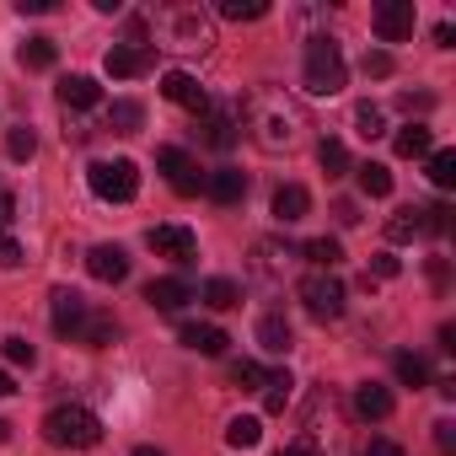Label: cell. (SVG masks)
<instances>
[{"label": "cell", "instance_id": "4fadbf2b", "mask_svg": "<svg viewBox=\"0 0 456 456\" xmlns=\"http://www.w3.org/2000/svg\"><path fill=\"white\" fill-rule=\"evenodd\" d=\"M49 306H54V333H60V338H76V333H81V322H86V312H92L76 290H54V296H49Z\"/></svg>", "mask_w": 456, "mask_h": 456}, {"label": "cell", "instance_id": "74e56055", "mask_svg": "<svg viewBox=\"0 0 456 456\" xmlns=\"http://www.w3.org/2000/svg\"><path fill=\"white\" fill-rule=\"evenodd\" d=\"M354 124H360V134H365V140H381V134H387V118H381V108H376V102H360V108H354Z\"/></svg>", "mask_w": 456, "mask_h": 456}, {"label": "cell", "instance_id": "8992f818", "mask_svg": "<svg viewBox=\"0 0 456 456\" xmlns=\"http://www.w3.org/2000/svg\"><path fill=\"white\" fill-rule=\"evenodd\" d=\"M296 296H301V306H306L317 322L344 317V285H338V274H328V269H312V274L296 285Z\"/></svg>", "mask_w": 456, "mask_h": 456}, {"label": "cell", "instance_id": "d6a6232c", "mask_svg": "<svg viewBox=\"0 0 456 456\" xmlns=\"http://www.w3.org/2000/svg\"><path fill=\"white\" fill-rule=\"evenodd\" d=\"M215 17H225V22H258V17H269V6H264V0H220Z\"/></svg>", "mask_w": 456, "mask_h": 456}, {"label": "cell", "instance_id": "603a6c76", "mask_svg": "<svg viewBox=\"0 0 456 456\" xmlns=\"http://www.w3.org/2000/svg\"><path fill=\"white\" fill-rule=\"evenodd\" d=\"M354 413H360V419H387V413H392V392H387L381 381L354 387Z\"/></svg>", "mask_w": 456, "mask_h": 456}, {"label": "cell", "instance_id": "5b68a950", "mask_svg": "<svg viewBox=\"0 0 456 456\" xmlns=\"http://www.w3.org/2000/svg\"><path fill=\"white\" fill-rule=\"evenodd\" d=\"M86 183H92L97 199L129 204V199L140 193V167H134L129 156H118V161H92V167H86Z\"/></svg>", "mask_w": 456, "mask_h": 456}, {"label": "cell", "instance_id": "2e32d148", "mask_svg": "<svg viewBox=\"0 0 456 456\" xmlns=\"http://www.w3.org/2000/svg\"><path fill=\"white\" fill-rule=\"evenodd\" d=\"M151 65H156V54H151V49H134V44H113V49H108V76H118V81L145 76Z\"/></svg>", "mask_w": 456, "mask_h": 456}, {"label": "cell", "instance_id": "52a82bcc", "mask_svg": "<svg viewBox=\"0 0 456 456\" xmlns=\"http://www.w3.org/2000/svg\"><path fill=\"white\" fill-rule=\"evenodd\" d=\"M199 140L209 151H232L242 140V102H209V113L199 118Z\"/></svg>", "mask_w": 456, "mask_h": 456}, {"label": "cell", "instance_id": "60d3db41", "mask_svg": "<svg viewBox=\"0 0 456 456\" xmlns=\"http://www.w3.org/2000/svg\"><path fill=\"white\" fill-rule=\"evenodd\" d=\"M0 349H6V360H12V365H33V360H38V349H33L22 333H17V338H0Z\"/></svg>", "mask_w": 456, "mask_h": 456}, {"label": "cell", "instance_id": "836d02e7", "mask_svg": "<svg viewBox=\"0 0 456 456\" xmlns=\"http://www.w3.org/2000/svg\"><path fill=\"white\" fill-rule=\"evenodd\" d=\"M354 172H360V188H365L370 199H387V193H392V172H387L381 161H365V167H354Z\"/></svg>", "mask_w": 456, "mask_h": 456}, {"label": "cell", "instance_id": "3957f363", "mask_svg": "<svg viewBox=\"0 0 456 456\" xmlns=\"http://www.w3.org/2000/svg\"><path fill=\"white\" fill-rule=\"evenodd\" d=\"M344 81H349V70H344L338 44H333V38H312V44H306V65H301V86H306L312 97H338Z\"/></svg>", "mask_w": 456, "mask_h": 456}, {"label": "cell", "instance_id": "277c9868", "mask_svg": "<svg viewBox=\"0 0 456 456\" xmlns=\"http://www.w3.org/2000/svg\"><path fill=\"white\" fill-rule=\"evenodd\" d=\"M44 440L49 445H70V451H92L97 440H102V419L92 413V408H54L49 419H44Z\"/></svg>", "mask_w": 456, "mask_h": 456}, {"label": "cell", "instance_id": "6f0895ef", "mask_svg": "<svg viewBox=\"0 0 456 456\" xmlns=\"http://www.w3.org/2000/svg\"><path fill=\"white\" fill-rule=\"evenodd\" d=\"M6 440H12V424H6V419H0V445H6Z\"/></svg>", "mask_w": 456, "mask_h": 456}, {"label": "cell", "instance_id": "7a4b0ae2", "mask_svg": "<svg viewBox=\"0 0 456 456\" xmlns=\"http://www.w3.org/2000/svg\"><path fill=\"white\" fill-rule=\"evenodd\" d=\"M151 33H156L161 49H172V54H209V44H215V22H209V12H199V6H156Z\"/></svg>", "mask_w": 456, "mask_h": 456}, {"label": "cell", "instance_id": "ac0fdd59", "mask_svg": "<svg viewBox=\"0 0 456 456\" xmlns=\"http://www.w3.org/2000/svg\"><path fill=\"white\" fill-rule=\"evenodd\" d=\"M177 338H183L193 354H209V360H215V354H225V344H232V338H225L220 328H209V322H183V328H177Z\"/></svg>", "mask_w": 456, "mask_h": 456}, {"label": "cell", "instance_id": "9c48e42d", "mask_svg": "<svg viewBox=\"0 0 456 456\" xmlns=\"http://www.w3.org/2000/svg\"><path fill=\"white\" fill-rule=\"evenodd\" d=\"M145 242H151L156 258H172V264H193V253H199V242H193L188 225H151Z\"/></svg>", "mask_w": 456, "mask_h": 456}, {"label": "cell", "instance_id": "816d5d0a", "mask_svg": "<svg viewBox=\"0 0 456 456\" xmlns=\"http://www.w3.org/2000/svg\"><path fill=\"white\" fill-rule=\"evenodd\" d=\"M403 108H408V113H429V108H435V97H424V92H419V97H413V92H403Z\"/></svg>", "mask_w": 456, "mask_h": 456}, {"label": "cell", "instance_id": "9f6ffc18", "mask_svg": "<svg viewBox=\"0 0 456 456\" xmlns=\"http://www.w3.org/2000/svg\"><path fill=\"white\" fill-rule=\"evenodd\" d=\"M134 456H161V451L156 445H134Z\"/></svg>", "mask_w": 456, "mask_h": 456}, {"label": "cell", "instance_id": "ab89813d", "mask_svg": "<svg viewBox=\"0 0 456 456\" xmlns=\"http://www.w3.org/2000/svg\"><path fill=\"white\" fill-rule=\"evenodd\" d=\"M360 70H365V76H376V81H387V76H392L397 65H392V54H387V49H365V60H360Z\"/></svg>", "mask_w": 456, "mask_h": 456}, {"label": "cell", "instance_id": "bcb514c9", "mask_svg": "<svg viewBox=\"0 0 456 456\" xmlns=\"http://www.w3.org/2000/svg\"><path fill=\"white\" fill-rule=\"evenodd\" d=\"M12 220H17V199H12L6 188H0V237L12 232Z\"/></svg>", "mask_w": 456, "mask_h": 456}, {"label": "cell", "instance_id": "cb8c5ba5", "mask_svg": "<svg viewBox=\"0 0 456 456\" xmlns=\"http://www.w3.org/2000/svg\"><path fill=\"white\" fill-rule=\"evenodd\" d=\"M258 440H264V424L253 413H237L232 424H225V445H232V451H253Z\"/></svg>", "mask_w": 456, "mask_h": 456}, {"label": "cell", "instance_id": "44dd1931", "mask_svg": "<svg viewBox=\"0 0 456 456\" xmlns=\"http://www.w3.org/2000/svg\"><path fill=\"white\" fill-rule=\"evenodd\" d=\"M60 102H65V108H97V102H102V86H97L92 76H65V81H60Z\"/></svg>", "mask_w": 456, "mask_h": 456}, {"label": "cell", "instance_id": "4316f807", "mask_svg": "<svg viewBox=\"0 0 456 456\" xmlns=\"http://www.w3.org/2000/svg\"><path fill=\"white\" fill-rule=\"evenodd\" d=\"M140 124H145V108H140V102L124 97V102L108 108V129H113V134H140Z\"/></svg>", "mask_w": 456, "mask_h": 456}, {"label": "cell", "instance_id": "484cf974", "mask_svg": "<svg viewBox=\"0 0 456 456\" xmlns=\"http://www.w3.org/2000/svg\"><path fill=\"white\" fill-rule=\"evenodd\" d=\"M392 145H397V156H408V161H413V156H429V151H435V134H429L424 124H403Z\"/></svg>", "mask_w": 456, "mask_h": 456}, {"label": "cell", "instance_id": "b9f144b4", "mask_svg": "<svg viewBox=\"0 0 456 456\" xmlns=\"http://www.w3.org/2000/svg\"><path fill=\"white\" fill-rule=\"evenodd\" d=\"M424 232H435V237L451 232V204H429V209H424Z\"/></svg>", "mask_w": 456, "mask_h": 456}, {"label": "cell", "instance_id": "c3c4849f", "mask_svg": "<svg viewBox=\"0 0 456 456\" xmlns=\"http://www.w3.org/2000/svg\"><path fill=\"white\" fill-rule=\"evenodd\" d=\"M333 215H338V225H360V204H354V199H338Z\"/></svg>", "mask_w": 456, "mask_h": 456}, {"label": "cell", "instance_id": "7402d4cb", "mask_svg": "<svg viewBox=\"0 0 456 456\" xmlns=\"http://www.w3.org/2000/svg\"><path fill=\"white\" fill-rule=\"evenodd\" d=\"M113 338H118V322H113L108 312H86V322H81L76 344H86V349H108Z\"/></svg>", "mask_w": 456, "mask_h": 456}, {"label": "cell", "instance_id": "e575fe53", "mask_svg": "<svg viewBox=\"0 0 456 456\" xmlns=\"http://www.w3.org/2000/svg\"><path fill=\"white\" fill-rule=\"evenodd\" d=\"M317 161H322L328 177H344V172H349V151H344V140H322V145H317Z\"/></svg>", "mask_w": 456, "mask_h": 456}, {"label": "cell", "instance_id": "f907efd6", "mask_svg": "<svg viewBox=\"0 0 456 456\" xmlns=\"http://www.w3.org/2000/svg\"><path fill=\"white\" fill-rule=\"evenodd\" d=\"M360 456H403V445H397V440H370Z\"/></svg>", "mask_w": 456, "mask_h": 456}, {"label": "cell", "instance_id": "d4e9b609", "mask_svg": "<svg viewBox=\"0 0 456 456\" xmlns=\"http://www.w3.org/2000/svg\"><path fill=\"white\" fill-rule=\"evenodd\" d=\"M17 60H22V65H28V70H49V65H54V60H60V44H54V38H44V33H38V38H28V44H22V49H17Z\"/></svg>", "mask_w": 456, "mask_h": 456}, {"label": "cell", "instance_id": "83f0119b", "mask_svg": "<svg viewBox=\"0 0 456 456\" xmlns=\"http://www.w3.org/2000/svg\"><path fill=\"white\" fill-rule=\"evenodd\" d=\"M285 258H290V248H280V242H258V248H253V269H258L264 280H280V274H285Z\"/></svg>", "mask_w": 456, "mask_h": 456}, {"label": "cell", "instance_id": "d6986e66", "mask_svg": "<svg viewBox=\"0 0 456 456\" xmlns=\"http://www.w3.org/2000/svg\"><path fill=\"white\" fill-rule=\"evenodd\" d=\"M290 344H296L290 322H285L280 312H264V317H258V349H269V354H290Z\"/></svg>", "mask_w": 456, "mask_h": 456}, {"label": "cell", "instance_id": "8d00e7d4", "mask_svg": "<svg viewBox=\"0 0 456 456\" xmlns=\"http://www.w3.org/2000/svg\"><path fill=\"white\" fill-rule=\"evenodd\" d=\"M33 151H38V134L22 124V129H6V156L12 161H33Z\"/></svg>", "mask_w": 456, "mask_h": 456}, {"label": "cell", "instance_id": "30bf717a", "mask_svg": "<svg viewBox=\"0 0 456 456\" xmlns=\"http://www.w3.org/2000/svg\"><path fill=\"white\" fill-rule=\"evenodd\" d=\"M370 22H376V38H381V44L413 38V0H381Z\"/></svg>", "mask_w": 456, "mask_h": 456}, {"label": "cell", "instance_id": "8fae6325", "mask_svg": "<svg viewBox=\"0 0 456 456\" xmlns=\"http://www.w3.org/2000/svg\"><path fill=\"white\" fill-rule=\"evenodd\" d=\"M161 97H167V102H177V108H188L193 118H204V113H209V92H204L188 70H167V76H161Z\"/></svg>", "mask_w": 456, "mask_h": 456}, {"label": "cell", "instance_id": "ba28073f", "mask_svg": "<svg viewBox=\"0 0 456 456\" xmlns=\"http://www.w3.org/2000/svg\"><path fill=\"white\" fill-rule=\"evenodd\" d=\"M156 167L167 172L172 193H183V199H193V193L204 188V177H199V167H193V156H188L183 145H161V151H156Z\"/></svg>", "mask_w": 456, "mask_h": 456}, {"label": "cell", "instance_id": "681fc988", "mask_svg": "<svg viewBox=\"0 0 456 456\" xmlns=\"http://www.w3.org/2000/svg\"><path fill=\"white\" fill-rule=\"evenodd\" d=\"M17 12H22V17H49L54 0H17Z\"/></svg>", "mask_w": 456, "mask_h": 456}, {"label": "cell", "instance_id": "7bdbcfd3", "mask_svg": "<svg viewBox=\"0 0 456 456\" xmlns=\"http://www.w3.org/2000/svg\"><path fill=\"white\" fill-rule=\"evenodd\" d=\"M370 274H376V280H397V274H403V264H397L392 253H376V258H370Z\"/></svg>", "mask_w": 456, "mask_h": 456}, {"label": "cell", "instance_id": "1f68e13d", "mask_svg": "<svg viewBox=\"0 0 456 456\" xmlns=\"http://www.w3.org/2000/svg\"><path fill=\"white\" fill-rule=\"evenodd\" d=\"M392 370H397V381H403V387H413V392H419V387H429V365H424V354H408V349H403V354L392 360Z\"/></svg>", "mask_w": 456, "mask_h": 456}, {"label": "cell", "instance_id": "4dcf8cb0", "mask_svg": "<svg viewBox=\"0 0 456 456\" xmlns=\"http://www.w3.org/2000/svg\"><path fill=\"white\" fill-rule=\"evenodd\" d=\"M301 253H306V264H312V269H328V274L344 264V248H338L333 237H317V242H306Z\"/></svg>", "mask_w": 456, "mask_h": 456}, {"label": "cell", "instance_id": "f6af8a7d", "mask_svg": "<svg viewBox=\"0 0 456 456\" xmlns=\"http://www.w3.org/2000/svg\"><path fill=\"white\" fill-rule=\"evenodd\" d=\"M0 269H22V248L12 237H0Z\"/></svg>", "mask_w": 456, "mask_h": 456}, {"label": "cell", "instance_id": "f35d334b", "mask_svg": "<svg viewBox=\"0 0 456 456\" xmlns=\"http://www.w3.org/2000/svg\"><path fill=\"white\" fill-rule=\"evenodd\" d=\"M264 376H269V370H264L258 360H237V365H232V381H237L242 392H264Z\"/></svg>", "mask_w": 456, "mask_h": 456}, {"label": "cell", "instance_id": "ee69618b", "mask_svg": "<svg viewBox=\"0 0 456 456\" xmlns=\"http://www.w3.org/2000/svg\"><path fill=\"white\" fill-rule=\"evenodd\" d=\"M435 445H440L445 456L456 451V424H451V419H440V424H435Z\"/></svg>", "mask_w": 456, "mask_h": 456}, {"label": "cell", "instance_id": "11a10c76", "mask_svg": "<svg viewBox=\"0 0 456 456\" xmlns=\"http://www.w3.org/2000/svg\"><path fill=\"white\" fill-rule=\"evenodd\" d=\"M17 392V381H12V370H0V397H12Z\"/></svg>", "mask_w": 456, "mask_h": 456}, {"label": "cell", "instance_id": "7dc6e473", "mask_svg": "<svg viewBox=\"0 0 456 456\" xmlns=\"http://www.w3.org/2000/svg\"><path fill=\"white\" fill-rule=\"evenodd\" d=\"M65 140H70V145H86V140H92V124H86V118H70V124H65Z\"/></svg>", "mask_w": 456, "mask_h": 456}, {"label": "cell", "instance_id": "f546056e", "mask_svg": "<svg viewBox=\"0 0 456 456\" xmlns=\"http://www.w3.org/2000/svg\"><path fill=\"white\" fill-rule=\"evenodd\" d=\"M204 306H215V312H232V306H242V290L232 285V280H204Z\"/></svg>", "mask_w": 456, "mask_h": 456}, {"label": "cell", "instance_id": "f5cc1de1", "mask_svg": "<svg viewBox=\"0 0 456 456\" xmlns=\"http://www.w3.org/2000/svg\"><path fill=\"white\" fill-rule=\"evenodd\" d=\"M435 44H440V49H456V28H451V22H435Z\"/></svg>", "mask_w": 456, "mask_h": 456}, {"label": "cell", "instance_id": "9a60e30c", "mask_svg": "<svg viewBox=\"0 0 456 456\" xmlns=\"http://www.w3.org/2000/svg\"><path fill=\"white\" fill-rule=\"evenodd\" d=\"M204 193H209L215 204H242V193H248V172H237V167H215V172L204 177Z\"/></svg>", "mask_w": 456, "mask_h": 456}, {"label": "cell", "instance_id": "f1b7e54d", "mask_svg": "<svg viewBox=\"0 0 456 456\" xmlns=\"http://www.w3.org/2000/svg\"><path fill=\"white\" fill-rule=\"evenodd\" d=\"M290 392H296V381H290V370H269V376H264V408H269V413H285V403H290Z\"/></svg>", "mask_w": 456, "mask_h": 456}, {"label": "cell", "instance_id": "e0dca14e", "mask_svg": "<svg viewBox=\"0 0 456 456\" xmlns=\"http://www.w3.org/2000/svg\"><path fill=\"white\" fill-rule=\"evenodd\" d=\"M306 215H312V193H306L301 183L274 188V220H280V225H301Z\"/></svg>", "mask_w": 456, "mask_h": 456}, {"label": "cell", "instance_id": "d590c367", "mask_svg": "<svg viewBox=\"0 0 456 456\" xmlns=\"http://www.w3.org/2000/svg\"><path fill=\"white\" fill-rule=\"evenodd\" d=\"M429 183L456 188V151H429Z\"/></svg>", "mask_w": 456, "mask_h": 456}, {"label": "cell", "instance_id": "5bb4252c", "mask_svg": "<svg viewBox=\"0 0 456 456\" xmlns=\"http://www.w3.org/2000/svg\"><path fill=\"white\" fill-rule=\"evenodd\" d=\"M145 301H151L156 312H183V306L193 301V285L177 280V274H167V280H151V285H145Z\"/></svg>", "mask_w": 456, "mask_h": 456}, {"label": "cell", "instance_id": "7c38bea8", "mask_svg": "<svg viewBox=\"0 0 456 456\" xmlns=\"http://www.w3.org/2000/svg\"><path fill=\"white\" fill-rule=\"evenodd\" d=\"M86 274L102 280V285H118V280H129V253L113 248V242H102V248L86 253Z\"/></svg>", "mask_w": 456, "mask_h": 456}, {"label": "cell", "instance_id": "ffe728a7", "mask_svg": "<svg viewBox=\"0 0 456 456\" xmlns=\"http://www.w3.org/2000/svg\"><path fill=\"white\" fill-rule=\"evenodd\" d=\"M413 237H424V204L392 209V220H387V242H413Z\"/></svg>", "mask_w": 456, "mask_h": 456}, {"label": "cell", "instance_id": "6da1fadb", "mask_svg": "<svg viewBox=\"0 0 456 456\" xmlns=\"http://www.w3.org/2000/svg\"><path fill=\"white\" fill-rule=\"evenodd\" d=\"M242 124L253 129V140L264 151H290L306 129V113L285 86H253L248 102H242Z\"/></svg>", "mask_w": 456, "mask_h": 456}, {"label": "cell", "instance_id": "db71d44e", "mask_svg": "<svg viewBox=\"0 0 456 456\" xmlns=\"http://www.w3.org/2000/svg\"><path fill=\"white\" fill-rule=\"evenodd\" d=\"M274 456H317V451H312V445H306V440H301V435H296V440H290V445H285V451H274Z\"/></svg>", "mask_w": 456, "mask_h": 456}]
</instances>
